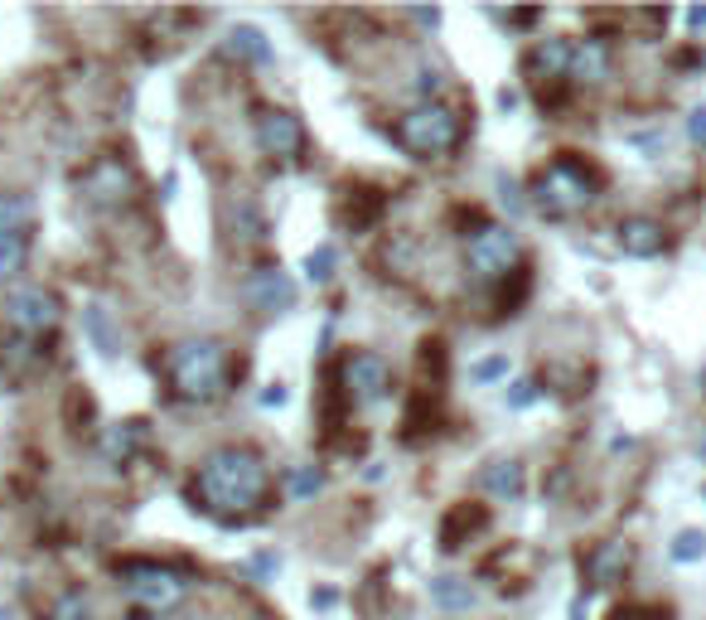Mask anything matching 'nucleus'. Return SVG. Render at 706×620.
I'll return each instance as SVG.
<instances>
[{
	"mask_svg": "<svg viewBox=\"0 0 706 620\" xmlns=\"http://www.w3.org/2000/svg\"><path fill=\"white\" fill-rule=\"evenodd\" d=\"M190 499L218 524H252L272 499V466L252 446H218L194 470Z\"/></svg>",
	"mask_w": 706,
	"mask_h": 620,
	"instance_id": "nucleus-1",
	"label": "nucleus"
},
{
	"mask_svg": "<svg viewBox=\"0 0 706 620\" xmlns=\"http://www.w3.org/2000/svg\"><path fill=\"white\" fill-rule=\"evenodd\" d=\"M237 374H243V364L233 359V349L223 345V339H180V345L165 354L170 393H175L180 403H194V407L228 398Z\"/></svg>",
	"mask_w": 706,
	"mask_h": 620,
	"instance_id": "nucleus-2",
	"label": "nucleus"
},
{
	"mask_svg": "<svg viewBox=\"0 0 706 620\" xmlns=\"http://www.w3.org/2000/svg\"><path fill=\"white\" fill-rule=\"evenodd\" d=\"M528 194H532V209H538L542 218H576L601 200V175L585 161H576V155H556L552 165L538 170Z\"/></svg>",
	"mask_w": 706,
	"mask_h": 620,
	"instance_id": "nucleus-3",
	"label": "nucleus"
},
{
	"mask_svg": "<svg viewBox=\"0 0 706 620\" xmlns=\"http://www.w3.org/2000/svg\"><path fill=\"white\" fill-rule=\"evenodd\" d=\"M392 136L411 161H446L450 151H460L464 122L456 108H446V102H417L411 112L397 116Z\"/></svg>",
	"mask_w": 706,
	"mask_h": 620,
	"instance_id": "nucleus-4",
	"label": "nucleus"
},
{
	"mask_svg": "<svg viewBox=\"0 0 706 620\" xmlns=\"http://www.w3.org/2000/svg\"><path fill=\"white\" fill-rule=\"evenodd\" d=\"M122 591L141 616H165L190 597V577L175 572V567H160V562H131L122 572Z\"/></svg>",
	"mask_w": 706,
	"mask_h": 620,
	"instance_id": "nucleus-5",
	"label": "nucleus"
},
{
	"mask_svg": "<svg viewBox=\"0 0 706 620\" xmlns=\"http://www.w3.org/2000/svg\"><path fill=\"white\" fill-rule=\"evenodd\" d=\"M518 262H523V243L503 223H479L464 243V267L474 282H503L509 272H518Z\"/></svg>",
	"mask_w": 706,
	"mask_h": 620,
	"instance_id": "nucleus-6",
	"label": "nucleus"
},
{
	"mask_svg": "<svg viewBox=\"0 0 706 620\" xmlns=\"http://www.w3.org/2000/svg\"><path fill=\"white\" fill-rule=\"evenodd\" d=\"M78 190H83V200L92 209L112 214V209H126L131 200H136V175H131V165L122 161V155H102V161H92L83 170Z\"/></svg>",
	"mask_w": 706,
	"mask_h": 620,
	"instance_id": "nucleus-7",
	"label": "nucleus"
},
{
	"mask_svg": "<svg viewBox=\"0 0 706 620\" xmlns=\"http://www.w3.org/2000/svg\"><path fill=\"white\" fill-rule=\"evenodd\" d=\"M6 321L16 335L24 339H44L59 329L63 321V311H59V296L44 292V286H20V292H10L6 296Z\"/></svg>",
	"mask_w": 706,
	"mask_h": 620,
	"instance_id": "nucleus-8",
	"label": "nucleus"
},
{
	"mask_svg": "<svg viewBox=\"0 0 706 620\" xmlns=\"http://www.w3.org/2000/svg\"><path fill=\"white\" fill-rule=\"evenodd\" d=\"M339 384H344V393H349V403L372 407V403L388 398V388H392V364L382 359V354H372V349H358V354H349V359H344Z\"/></svg>",
	"mask_w": 706,
	"mask_h": 620,
	"instance_id": "nucleus-9",
	"label": "nucleus"
},
{
	"mask_svg": "<svg viewBox=\"0 0 706 620\" xmlns=\"http://www.w3.org/2000/svg\"><path fill=\"white\" fill-rule=\"evenodd\" d=\"M257 146L262 155H272L276 165H300L305 161V126L296 112L272 108L257 116Z\"/></svg>",
	"mask_w": 706,
	"mask_h": 620,
	"instance_id": "nucleus-10",
	"label": "nucleus"
},
{
	"mask_svg": "<svg viewBox=\"0 0 706 620\" xmlns=\"http://www.w3.org/2000/svg\"><path fill=\"white\" fill-rule=\"evenodd\" d=\"M243 296L252 301V311L282 315V311L296 306V282H290V272H282V267H257V272L247 276Z\"/></svg>",
	"mask_w": 706,
	"mask_h": 620,
	"instance_id": "nucleus-11",
	"label": "nucleus"
},
{
	"mask_svg": "<svg viewBox=\"0 0 706 620\" xmlns=\"http://www.w3.org/2000/svg\"><path fill=\"white\" fill-rule=\"evenodd\" d=\"M523 69H528L538 92H552V88L571 83V39H542V44L528 54Z\"/></svg>",
	"mask_w": 706,
	"mask_h": 620,
	"instance_id": "nucleus-12",
	"label": "nucleus"
},
{
	"mask_svg": "<svg viewBox=\"0 0 706 620\" xmlns=\"http://www.w3.org/2000/svg\"><path fill=\"white\" fill-rule=\"evenodd\" d=\"M630 562H634V543H624V538H605V543H595L591 552H585V582H591L595 591L615 587V582H624Z\"/></svg>",
	"mask_w": 706,
	"mask_h": 620,
	"instance_id": "nucleus-13",
	"label": "nucleus"
},
{
	"mask_svg": "<svg viewBox=\"0 0 706 620\" xmlns=\"http://www.w3.org/2000/svg\"><path fill=\"white\" fill-rule=\"evenodd\" d=\"M615 233H620V247L630 257H658L663 247H668V228H663L658 218H644V214L624 218Z\"/></svg>",
	"mask_w": 706,
	"mask_h": 620,
	"instance_id": "nucleus-14",
	"label": "nucleus"
},
{
	"mask_svg": "<svg viewBox=\"0 0 706 620\" xmlns=\"http://www.w3.org/2000/svg\"><path fill=\"white\" fill-rule=\"evenodd\" d=\"M610 78V49L605 39H571V83L595 88Z\"/></svg>",
	"mask_w": 706,
	"mask_h": 620,
	"instance_id": "nucleus-15",
	"label": "nucleus"
},
{
	"mask_svg": "<svg viewBox=\"0 0 706 620\" xmlns=\"http://www.w3.org/2000/svg\"><path fill=\"white\" fill-rule=\"evenodd\" d=\"M141 446H145V427H141V421H112V427L102 431L98 451H102L106 466H131V460L141 456Z\"/></svg>",
	"mask_w": 706,
	"mask_h": 620,
	"instance_id": "nucleus-16",
	"label": "nucleus"
},
{
	"mask_svg": "<svg viewBox=\"0 0 706 620\" xmlns=\"http://www.w3.org/2000/svg\"><path fill=\"white\" fill-rule=\"evenodd\" d=\"M228 54L233 59H247V63H272V44L257 24H233L228 30Z\"/></svg>",
	"mask_w": 706,
	"mask_h": 620,
	"instance_id": "nucleus-17",
	"label": "nucleus"
},
{
	"mask_svg": "<svg viewBox=\"0 0 706 620\" xmlns=\"http://www.w3.org/2000/svg\"><path fill=\"white\" fill-rule=\"evenodd\" d=\"M484 495L523 499V466H518V460H494V466L484 470Z\"/></svg>",
	"mask_w": 706,
	"mask_h": 620,
	"instance_id": "nucleus-18",
	"label": "nucleus"
},
{
	"mask_svg": "<svg viewBox=\"0 0 706 620\" xmlns=\"http://www.w3.org/2000/svg\"><path fill=\"white\" fill-rule=\"evenodd\" d=\"M83 329H88V339H92V345H98L102 354H116V349H122V335H116V325H112V311L98 306V301H92V306L83 311Z\"/></svg>",
	"mask_w": 706,
	"mask_h": 620,
	"instance_id": "nucleus-19",
	"label": "nucleus"
},
{
	"mask_svg": "<svg viewBox=\"0 0 706 620\" xmlns=\"http://www.w3.org/2000/svg\"><path fill=\"white\" fill-rule=\"evenodd\" d=\"M431 597H436L441 611H470V606H474V582H464V577H436Z\"/></svg>",
	"mask_w": 706,
	"mask_h": 620,
	"instance_id": "nucleus-20",
	"label": "nucleus"
},
{
	"mask_svg": "<svg viewBox=\"0 0 706 620\" xmlns=\"http://www.w3.org/2000/svg\"><path fill=\"white\" fill-rule=\"evenodd\" d=\"M479 524H484V514H479V509H470V505L450 509V519L441 524V548H446V552H460V548H464L460 538H464V533H474Z\"/></svg>",
	"mask_w": 706,
	"mask_h": 620,
	"instance_id": "nucleus-21",
	"label": "nucleus"
},
{
	"mask_svg": "<svg viewBox=\"0 0 706 620\" xmlns=\"http://www.w3.org/2000/svg\"><path fill=\"white\" fill-rule=\"evenodd\" d=\"M34 200L30 194H0V233H30Z\"/></svg>",
	"mask_w": 706,
	"mask_h": 620,
	"instance_id": "nucleus-22",
	"label": "nucleus"
},
{
	"mask_svg": "<svg viewBox=\"0 0 706 620\" xmlns=\"http://www.w3.org/2000/svg\"><path fill=\"white\" fill-rule=\"evenodd\" d=\"M24 262H30V237H24V233H0V286H6L10 276H20Z\"/></svg>",
	"mask_w": 706,
	"mask_h": 620,
	"instance_id": "nucleus-23",
	"label": "nucleus"
},
{
	"mask_svg": "<svg viewBox=\"0 0 706 620\" xmlns=\"http://www.w3.org/2000/svg\"><path fill=\"white\" fill-rule=\"evenodd\" d=\"M228 214H233V228L243 223V237L247 243H266V218H262V209L247 200V194H237V200L228 204Z\"/></svg>",
	"mask_w": 706,
	"mask_h": 620,
	"instance_id": "nucleus-24",
	"label": "nucleus"
},
{
	"mask_svg": "<svg viewBox=\"0 0 706 620\" xmlns=\"http://www.w3.org/2000/svg\"><path fill=\"white\" fill-rule=\"evenodd\" d=\"M286 490H290V499H315L319 490H325V470H319V466H296V470H290V480H286Z\"/></svg>",
	"mask_w": 706,
	"mask_h": 620,
	"instance_id": "nucleus-25",
	"label": "nucleus"
},
{
	"mask_svg": "<svg viewBox=\"0 0 706 620\" xmlns=\"http://www.w3.org/2000/svg\"><path fill=\"white\" fill-rule=\"evenodd\" d=\"M339 267V247L335 243H319L310 257H305V272H310V282H329Z\"/></svg>",
	"mask_w": 706,
	"mask_h": 620,
	"instance_id": "nucleus-26",
	"label": "nucleus"
},
{
	"mask_svg": "<svg viewBox=\"0 0 706 620\" xmlns=\"http://www.w3.org/2000/svg\"><path fill=\"white\" fill-rule=\"evenodd\" d=\"M697 558H706V533H697V529L677 533L673 538V562H697Z\"/></svg>",
	"mask_w": 706,
	"mask_h": 620,
	"instance_id": "nucleus-27",
	"label": "nucleus"
},
{
	"mask_svg": "<svg viewBox=\"0 0 706 620\" xmlns=\"http://www.w3.org/2000/svg\"><path fill=\"white\" fill-rule=\"evenodd\" d=\"M49 620H92V606L83 601V591H69V597H59V601H53Z\"/></svg>",
	"mask_w": 706,
	"mask_h": 620,
	"instance_id": "nucleus-28",
	"label": "nucleus"
},
{
	"mask_svg": "<svg viewBox=\"0 0 706 620\" xmlns=\"http://www.w3.org/2000/svg\"><path fill=\"white\" fill-rule=\"evenodd\" d=\"M470 374H474V384H494V378L509 374V354H494V359H479V364L470 368Z\"/></svg>",
	"mask_w": 706,
	"mask_h": 620,
	"instance_id": "nucleus-29",
	"label": "nucleus"
},
{
	"mask_svg": "<svg viewBox=\"0 0 706 620\" xmlns=\"http://www.w3.org/2000/svg\"><path fill=\"white\" fill-rule=\"evenodd\" d=\"M499 200H503V209H509V214H523V209H528V200L518 194V184H513L509 175H499Z\"/></svg>",
	"mask_w": 706,
	"mask_h": 620,
	"instance_id": "nucleus-30",
	"label": "nucleus"
},
{
	"mask_svg": "<svg viewBox=\"0 0 706 620\" xmlns=\"http://www.w3.org/2000/svg\"><path fill=\"white\" fill-rule=\"evenodd\" d=\"M247 572L257 577V582H262V577H276V572H282V558H276V552H257V558L247 562Z\"/></svg>",
	"mask_w": 706,
	"mask_h": 620,
	"instance_id": "nucleus-31",
	"label": "nucleus"
},
{
	"mask_svg": "<svg viewBox=\"0 0 706 620\" xmlns=\"http://www.w3.org/2000/svg\"><path fill=\"white\" fill-rule=\"evenodd\" d=\"M532 398H538V384H532V378H518L509 388V407H528Z\"/></svg>",
	"mask_w": 706,
	"mask_h": 620,
	"instance_id": "nucleus-32",
	"label": "nucleus"
},
{
	"mask_svg": "<svg viewBox=\"0 0 706 620\" xmlns=\"http://www.w3.org/2000/svg\"><path fill=\"white\" fill-rule=\"evenodd\" d=\"M687 141L692 146H706V108H697L687 116Z\"/></svg>",
	"mask_w": 706,
	"mask_h": 620,
	"instance_id": "nucleus-33",
	"label": "nucleus"
},
{
	"mask_svg": "<svg viewBox=\"0 0 706 620\" xmlns=\"http://www.w3.org/2000/svg\"><path fill=\"white\" fill-rule=\"evenodd\" d=\"M282 403H286V388L282 384H272V388L262 393V407H282Z\"/></svg>",
	"mask_w": 706,
	"mask_h": 620,
	"instance_id": "nucleus-34",
	"label": "nucleus"
},
{
	"mask_svg": "<svg viewBox=\"0 0 706 620\" xmlns=\"http://www.w3.org/2000/svg\"><path fill=\"white\" fill-rule=\"evenodd\" d=\"M687 24H692V30H706V6H692L687 10Z\"/></svg>",
	"mask_w": 706,
	"mask_h": 620,
	"instance_id": "nucleus-35",
	"label": "nucleus"
},
{
	"mask_svg": "<svg viewBox=\"0 0 706 620\" xmlns=\"http://www.w3.org/2000/svg\"><path fill=\"white\" fill-rule=\"evenodd\" d=\"M411 20H417V24H441V10H411Z\"/></svg>",
	"mask_w": 706,
	"mask_h": 620,
	"instance_id": "nucleus-36",
	"label": "nucleus"
},
{
	"mask_svg": "<svg viewBox=\"0 0 706 620\" xmlns=\"http://www.w3.org/2000/svg\"><path fill=\"white\" fill-rule=\"evenodd\" d=\"M335 601H339V591H329V587H325V591H315V606H319V611H329Z\"/></svg>",
	"mask_w": 706,
	"mask_h": 620,
	"instance_id": "nucleus-37",
	"label": "nucleus"
},
{
	"mask_svg": "<svg viewBox=\"0 0 706 620\" xmlns=\"http://www.w3.org/2000/svg\"><path fill=\"white\" fill-rule=\"evenodd\" d=\"M499 108H503V112H513V108H518V92L503 88V92H499Z\"/></svg>",
	"mask_w": 706,
	"mask_h": 620,
	"instance_id": "nucleus-38",
	"label": "nucleus"
}]
</instances>
